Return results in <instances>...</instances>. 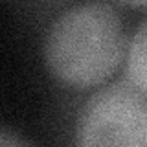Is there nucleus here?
Segmentation results:
<instances>
[{
	"mask_svg": "<svg viewBox=\"0 0 147 147\" xmlns=\"http://www.w3.org/2000/svg\"><path fill=\"white\" fill-rule=\"evenodd\" d=\"M121 17L109 4L88 2L64 11L44 42L50 72L74 88L103 85L127 57Z\"/></svg>",
	"mask_w": 147,
	"mask_h": 147,
	"instance_id": "obj_1",
	"label": "nucleus"
},
{
	"mask_svg": "<svg viewBox=\"0 0 147 147\" xmlns=\"http://www.w3.org/2000/svg\"><path fill=\"white\" fill-rule=\"evenodd\" d=\"M76 142L85 147H147V96L127 77L94 92L79 112Z\"/></svg>",
	"mask_w": 147,
	"mask_h": 147,
	"instance_id": "obj_2",
	"label": "nucleus"
},
{
	"mask_svg": "<svg viewBox=\"0 0 147 147\" xmlns=\"http://www.w3.org/2000/svg\"><path fill=\"white\" fill-rule=\"evenodd\" d=\"M125 77L147 96V18L136 28L125 57Z\"/></svg>",
	"mask_w": 147,
	"mask_h": 147,
	"instance_id": "obj_3",
	"label": "nucleus"
},
{
	"mask_svg": "<svg viewBox=\"0 0 147 147\" xmlns=\"http://www.w3.org/2000/svg\"><path fill=\"white\" fill-rule=\"evenodd\" d=\"M0 144L2 145H26V140L18 138L11 131H7V129H2V132H0Z\"/></svg>",
	"mask_w": 147,
	"mask_h": 147,
	"instance_id": "obj_4",
	"label": "nucleus"
},
{
	"mask_svg": "<svg viewBox=\"0 0 147 147\" xmlns=\"http://www.w3.org/2000/svg\"><path fill=\"white\" fill-rule=\"evenodd\" d=\"M118 2L125 4L129 7H134V9H147V0H118Z\"/></svg>",
	"mask_w": 147,
	"mask_h": 147,
	"instance_id": "obj_5",
	"label": "nucleus"
}]
</instances>
